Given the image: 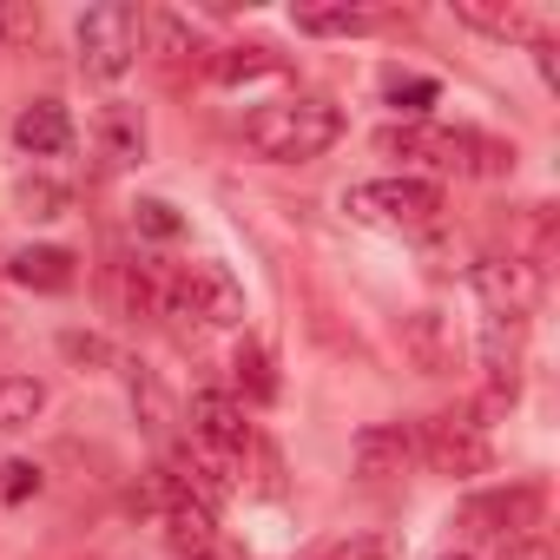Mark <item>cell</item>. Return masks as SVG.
I'll use <instances>...</instances> for the list:
<instances>
[{"label": "cell", "mask_w": 560, "mask_h": 560, "mask_svg": "<svg viewBox=\"0 0 560 560\" xmlns=\"http://www.w3.org/2000/svg\"><path fill=\"white\" fill-rule=\"evenodd\" d=\"M383 159H416L429 172H455V178H508L514 172V145L488 139L475 126H429V119H402L376 132Z\"/></svg>", "instance_id": "cell-1"}, {"label": "cell", "mask_w": 560, "mask_h": 560, "mask_svg": "<svg viewBox=\"0 0 560 560\" xmlns=\"http://www.w3.org/2000/svg\"><path fill=\"white\" fill-rule=\"evenodd\" d=\"M337 139H343V113L330 100H317V93H298V100H277V106L244 113V145L257 159H270V165H311Z\"/></svg>", "instance_id": "cell-2"}, {"label": "cell", "mask_w": 560, "mask_h": 560, "mask_svg": "<svg viewBox=\"0 0 560 560\" xmlns=\"http://www.w3.org/2000/svg\"><path fill=\"white\" fill-rule=\"evenodd\" d=\"M139 34H145V14L132 0H100V8L80 14L73 27V47H80V73L86 80H126L139 67Z\"/></svg>", "instance_id": "cell-3"}, {"label": "cell", "mask_w": 560, "mask_h": 560, "mask_svg": "<svg viewBox=\"0 0 560 560\" xmlns=\"http://www.w3.org/2000/svg\"><path fill=\"white\" fill-rule=\"evenodd\" d=\"M442 185L435 178H370V185H350L343 191V211L357 224H376V231H429L442 218Z\"/></svg>", "instance_id": "cell-4"}, {"label": "cell", "mask_w": 560, "mask_h": 560, "mask_svg": "<svg viewBox=\"0 0 560 560\" xmlns=\"http://www.w3.org/2000/svg\"><path fill=\"white\" fill-rule=\"evenodd\" d=\"M165 317H191L205 330H231V324H244V291H237V277L224 264L191 257V264H172Z\"/></svg>", "instance_id": "cell-5"}, {"label": "cell", "mask_w": 560, "mask_h": 560, "mask_svg": "<svg viewBox=\"0 0 560 560\" xmlns=\"http://www.w3.org/2000/svg\"><path fill=\"white\" fill-rule=\"evenodd\" d=\"M416 462H429L435 475H488L494 468V442L488 422H475V409H442L416 429Z\"/></svg>", "instance_id": "cell-6"}, {"label": "cell", "mask_w": 560, "mask_h": 560, "mask_svg": "<svg viewBox=\"0 0 560 560\" xmlns=\"http://www.w3.org/2000/svg\"><path fill=\"white\" fill-rule=\"evenodd\" d=\"M540 514H547V494H540L534 481H514V488H488V494L462 501V527H468L475 540H494V547H508V540L534 534V527H540Z\"/></svg>", "instance_id": "cell-7"}, {"label": "cell", "mask_w": 560, "mask_h": 560, "mask_svg": "<svg viewBox=\"0 0 560 560\" xmlns=\"http://www.w3.org/2000/svg\"><path fill=\"white\" fill-rule=\"evenodd\" d=\"M468 284H475V298H481L488 317H527L540 304V291H547V270L527 264L521 250H508V257H481L468 270Z\"/></svg>", "instance_id": "cell-8"}, {"label": "cell", "mask_w": 560, "mask_h": 560, "mask_svg": "<svg viewBox=\"0 0 560 560\" xmlns=\"http://www.w3.org/2000/svg\"><path fill=\"white\" fill-rule=\"evenodd\" d=\"M185 422H191V448H205V455H218L231 468L250 455V409L231 389H198L191 409H185Z\"/></svg>", "instance_id": "cell-9"}, {"label": "cell", "mask_w": 560, "mask_h": 560, "mask_svg": "<svg viewBox=\"0 0 560 560\" xmlns=\"http://www.w3.org/2000/svg\"><path fill=\"white\" fill-rule=\"evenodd\" d=\"M409 462H416V429H409V422H370V429H357V442H350V468H357L363 481H396Z\"/></svg>", "instance_id": "cell-10"}, {"label": "cell", "mask_w": 560, "mask_h": 560, "mask_svg": "<svg viewBox=\"0 0 560 560\" xmlns=\"http://www.w3.org/2000/svg\"><path fill=\"white\" fill-rule=\"evenodd\" d=\"M159 501H165V540H172V553H211L218 547V514L205 501H191L172 475L159 481Z\"/></svg>", "instance_id": "cell-11"}, {"label": "cell", "mask_w": 560, "mask_h": 560, "mask_svg": "<svg viewBox=\"0 0 560 560\" xmlns=\"http://www.w3.org/2000/svg\"><path fill=\"white\" fill-rule=\"evenodd\" d=\"M8 277H14L21 291L60 298V291H73V284H80V257H73L67 244H27V250H14V257H8Z\"/></svg>", "instance_id": "cell-12"}, {"label": "cell", "mask_w": 560, "mask_h": 560, "mask_svg": "<svg viewBox=\"0 0 560 560\" xmlns=\"http://www.w3.org/2000/svg\"><path fill=\"white\" fill-rule=\"evenodd\" d=\"M14 145H21L27 159H60V152L73 145V113H67L60 100L21 106V113H14Z\"/></svg>", "instance_id": "cell-13"}, {"label": "cell", "mask_w": 560, "mask_h": 560, "mask_svg": "<svg viewBox=\"0 0 560 560\" xmlns=\"http://www.w3.org/2000/svg\"><path fill=\"white\" fill-rule=\"evenodd\" d=\"M402 357H409L422 376H448V370H455V330H448V317H442V311H416V317L402 324Z\"/></svg>", "instance_id": "cell-14"}, {"label": "cell", "mask_w": 560, "mask_h": 560, "mask_svg": "<svg viewBox=\"0 0 560 560\" xmlns=\"http://www.w3.org/2000/svg\"><path fill=\"white\" fill-rule=\"evenodd\" d=\"M455 21L475 27V34H488V40H527V47L547 34L534 8H501V0H455Z\"/></svg>", "instance_id": "cell-15"}, {"label": "cell", "mask_w": 560, "mask_h": 560, "mask_svg": "<svg viewBox=\"0 0 560 560\" xmlns=\"http://www.w3.org/2000/svg\"><path fill=\"white\" fill-rule=\"evenodd\" d=\"M139 47H152V60H159L165 73H178L185 60H198V54H205L198 27H191L185 14H172V8H152V14H145V34H139Z\"/></svg>", "instance_id": "cell-16"}, {"label": "cell", "mask_w": 560, "mask_h": 560, "mask_svg": "<svg viewBox=\"0 0 560 560\" xmlns=\"http://www.w3.org/2000/svg\"><path fill=\"white\" fill-rule=\"evenodd\" d=\"M389 14L383 8H350V0H337V8H298L291 27L311 34V40H357V34H376Z\"/></svg>", "instance_id": "cell-17"}, {"label": "cell", "mask_w": 560, "mask_h": 560, "mask_svg": "<svg viewBox=\"0 0 560 560\" xmlns=\"http://www.w3.org/2000/svg\"><path fill=\"white\" fill-rule=\"evenodd\" d=\"M100 159L119 172V165H139L145 159V119H139V106H126V100H113V106H100Z\"/></svg>", "instance_id": "cell-18"}, {"label": "cell", "mask_w": 560, "mask_h": 560, "mask_svg": "<svg viewBox=\"0 0 560 560\" xmlns=\"http://www.w3.org/2000/svg\"><path fill=\"white\" fill-rule=\"evenodd\" d=\"M521 343H527V317H481V370H488V383H521Z\"/></svg>", "instance_id": "cell-19"}, {"label": "cell", "mask_w": 560, "mask_h": 560, "mask_svg": "<svg viewBox=\"0 0 560 560\" xmlns=\"http://www.w3.org/2000/svg\"><path fill=\"white\" fill-rule=\"evenodd\" d=\"M165 291H172V270L165 264H152V257L119 264V304H126V317H165Z\"/></svg>", "instance_id": "cell-20"}, {"label": "cell", "mask_w": 560, "mask_h": 560, "mask_svg": "<svg viewBox=\"0 0 560 560\" xmlns=\"http://www.w3.org/2000/svg\"><path fill=\"white\" fill-rule=\"evenodd\" d=\"M264 73H284V54L264 47V40H237L211 60V80L218 86H244V80H264Z\"/></svg>", "instance_id": "cell-21"}, {"label": "cell", "mask_w": 560, "mask_h": 560, "mask_svg": "<svg viewBox=\"0 0 560 560\" xmlns=\"http://www.w3.org/2000/svg\"><path fill=\"white\" fill-rule=\"evenodd\" d=\"M40 409H47V383L40 376H0V435L34 429Z\"/></svg>", "instance_id": "cell-22"}, {"label": "cell", "mask_w": 560, "mask_h": 560, "mask_svg": "<svg viewBox=\"0 0 560 560\" xmlns=\"http://www.w3.org/2000/svg\"><path fill=\"white\" fill-rule=\"evenodd\" d=\"M231 383H237V402H270V396H277L270 350H264V343H237V350H231Z\"/></svg>", "instance_id": "cell-23"}, {"label": "cell", "mask_w": 560, "mask_h": 560, "mask_svg": "<svg viewBox=\"0 0 560 560\" xmlns=\"http://www.w3.org/2000/svg\"><path fill=\"white\" fill-rule=\"evenodd\" d=\"M126 389H132V409L145 416V429L152 435H172V422H178V409H172V396H165V383L145 370V363H126Z\"/></svg>", "instance_id": "cell-24"}, {"label": "cell", "mask_w": 560, "mask_h": 560, "mask_svg": "<svg viewBox=\"0 0 560 560\" xmlns=\"http://www.w3.org/2000/svg\"><path fill=\"white\" fill-rule=\"evenodd\" d=\"M14 205H21V218H40V224H54V218H67L73 191H67L60 178H21V185H14Z\"/></svg>", "instance_id": "cell-25"}, {"label": "cell", "mask_w": 560, "mask_h": 560, "mask_svg": "<svg viewBox=\"0 0 560 560\" xmlns=\"http://www.w3.org/2000/svg\"><path fill=\"white\" fill-rule=\"evenodd\" d=\"M435 80H422V73H383V100L396 106V113H409V119H422L429 106H435Z\"/></svg>", "instance_id": "cell-26"}, {"label": "cell", "mask_w": 560, "mask_h": 560, "mask_svg": "<svg viewBox=\"0 0 560 560\" xmlns=\"http://www.w3.org/2000/svg\"><path fill=\"white\" fill-rule=\"evenodd\" d=\"M132 231H145V237H178L185 218H178L165 198H139V205H132Z\"/></svg>", "instance_id": "cell-27"}, {"label": "cell", "mask_w": 560, "mask_h": 560, "mask_svg": "<svg viewBox=\"0 0 560 560\" xmlns=\"http://www.w3.org/2000/svg\"><path fill=\"white\" fill-rule=\"evenodd\" d=\"M60 357L80 363V370H106V363H113L106 337H86V330H67V337H60Z\"/></svg>", "instance_id": "cell-28"}, {"label": "cell", "mask_w": 560, "mask_h": 560, "mask_svg": "<svg viewBox=\"0 0 560 560\" xmlns=\"http://www.w3.org/2000/svg\"><path fill=\"white\" fill-rule=\"evenodd\" d=\"M317 560H389V540H383V534H350V540L324 547Z\"/></svg>", "instance_id": "cell-29"}, {"label": "cell", "mask_w": 560, "mask_h": 560, "mask_svg": "<svg viewBox=\"0 0 560 560\" xmlns=\"http://www.w3.org/2000/svg\"><path fill=\"white\" fill-rule=\"evenodd\" d=\"M0 475H8V481H0V494H8V501H27V494H40V468H34V462H8Z\"/></svg>", "instance_id": "cell-30"}, {"label": "cell", "mask_w": 560, "mask_h": 560, "mask_svg": "<svg viewBox=\"0 0 560 560\" xmlns=\"http://www.w3.org/2000/svg\"><path fill=\"white\" fill-rule=\"evenodd\" d=\"M40 34V8H0V40H34Z\"/></svg>", "instance_id": "cell-31"}, {"label": "cell", "mask_w": 560, "mask_h": 560, "mask_svg": "<svg viewBox=\"0 0 560 560\" xmlns=\"http://www.w3.org/2000/svg\"><path fill=\"white\" fill-rule=\"evenodd\" d=\"M501 560H553V547H547V534H521L501 547Z\"/></svg>", "instance_id": "cell-32"}, {"label": "cell", "mask_w": 560, "mask_h": 560, "mask_svg": "<svg viewBox=\"0 0 560 560\" xmlns=\"http://www.w3.org/2000/svg\"><path fill=\"white\" fill-rule=\"evenodd\" d=\"M172 560H218V547H211V553H172Z\"/></svg>", "instance_id": "cell-33"}, {"label": "cell", "mask_w": 560, "mask_h": 560, "mask_svg": "<svg viewBox=\"0 0 560 560\" xmlns=\"http://www.w3.org/2000/svg\"><path fill=\"white\" fill-rule=\"evenodd\" d=\"M442 560H475V553H442Z\"/></svg>", "instance_id": "cell-34"}]
</instances>
